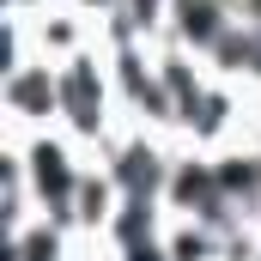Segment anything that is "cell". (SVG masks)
I'll return each mask as SVG.
<instances>
[{"mask_svg":"<svg viewBox=\"0 0 261 261\" xmlns=\"http://www.w3.org/2000/svg\"><path fill=\"white\" fill-rule=\"evenodd\" d=\"M12 140V134H6ZM24 176H31V195H37V213L55 219L73 231V195H79V176H85V152L67 140L61 128H43V134H24Z\"/></svg>","mask_w":261,"mask_h":261,"instance_id":"obj_1","label":"cell"},{"mask_svg":"<svg viewBox=\"0 0 261 261\" xmlns=\"http://www.w3.org/2000/svg\"><path fill=\"white\" fill-rule=\"evenodd\" d=\"M31 18V43H37V55L43 61H73V55H85V49H97V24L85 18V12H73L67 0L55 6H43V12H24Z\"/></svg>","mask_w":261,"mask_h":261,"instance_id":"obj_2","label":"cell"},{"mask_svg":"<svg viewBox=\"0 0 261 261\" xmlns=\"http://www.w3.org/2000/svg\"><path fill=\"white\" fill-rule=\"evenodd\" d=\"M231 0H170V43H182V49H195L200 61H206V49L231 31Z\"/></svg>","mask_w":261,"mask_h":261,"instance_id":"obj_3","label":"cell"},{"mask_svg":"<svg viewBox=\"0 0 261 261\" xmlns=\"http://www.w3.org/2000/svg\"><path fill=\"white\" fill-rule=\"evenodd\" d=\"M67 6H73V12H85L91 24H103V18H110V12H116L122 0H67Z\"/></svg>","mask_w":261,"mask_h":261,"instance_id":"obj_4","label":"cell"},{"mask_svg":"<svg viewBox=\"0 0 261 261\" xmlns=\"http://www.w3.org/2000/svg\"><path fill=\"white\" fill-rule=\"evenodd\" d=\"M43 6H55V0H6V12H43Z\"/></svg>","mask_w":261,"mask_h":261,"instance_id":"obj_5","label":"cell"}]
</instances>
